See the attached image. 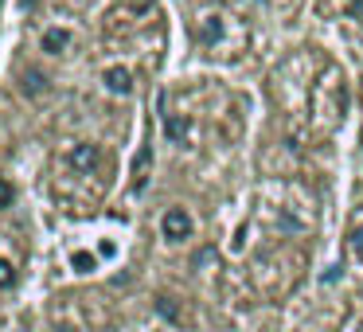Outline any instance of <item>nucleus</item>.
<instances>
[{"instance_id":"1","label":"nucleus","mask_w":363,"mask_h":332,"mask_svg":"<svg viewBox=\"0 0 363 332\" xmlns=\"http://www.w3.org/2000/svg\"><path fill=\"white\" fill-rule=\"evenodd\" d=\"M223 40H227V16H219V12L199 16V24H196V43L199 48H219Z\"/></svg>"},{"instance_id":"2","label":"nucleus","mask_w":363,"mask_h":332,"mask_svg":"<svg viewBox=\"0 0 363 332\" xmlns=\"http://www.w3.org/2000/svg\"><path fill=\"white\" fill-rule=\"evenodd\" d=\"M160 231H164L168 243H180V238L191 235V215L184 211V207H168L164 219H160Z\"/></svg>"},{"instance_id":"3","label":"nucleus","mask_w":363,"mask_h":332,"mask_svg":"<svg viewBox=\"0 0 363 332\" xmlns=\"http://www.w3.org/2000/svg\"><path fill=\"white\" fill-rule=\"evenodd\" d=\"M102 87L110 90V94H118V98H129L133 94V71H129V67H106Z\"/></svg>"},{"instance_id":"4","label":"nucleus","mask_w":363,"mask_h":332,"mask_svg":"<svg viewBox=\"0 0 363 332\" xmlns=\"http://www.w3.org/2000/svg\"><path fill=\"white\" fill-rule=\"evenodd\" d=\"M98 165H102V149H98V145L82 141V145H74V149H71V168H74V172H94Z\"/></svg>"},{"instance_id":"5","label":"nucleus","mask_w":363,"mask_h":332,"mask_svg":"<svg viewBox=\"0 0 363 332\" xmlns=\"http://www.w3.org/2000/svg\"><path fill=\"white\" fill-rule=\"evenodd\" d=\"M160 129H164V137L172 145H184V141H188V133H191V126H188L184 114H164V118H160Z\"/></svg>"},{"instance_id":"6","label":"nucleus","mask_w":363,"mask_h":332,"mask_svg":"<svg viewBox=\"0 0 363 332\" xmlns=\"http://www.w3.org/2000/svg\"><path fill=\"white\" fill-rule=\"evenodd\" d=\"M149 172H152V149L145 145L141 157L133 160V192H145V188H149Z\"/></svg>"},{"instance_id":"7","label":"nucleus","mask_w":363,"mask_h":332,"mask_svg":"<svg viewBox=\"0 0 363 332\" xmlns=\"http://www.w3.org/2000/svg\"><path fill=\"white\" fill-rule=\"evenodd\" d=\"M67 43H71V35H67L63 28H48V32H43V40H40V48L48 51V55H63Z\"/></svg>"},{"instance_id":"8","label":"nucleus","mask_w":363,"mask_h":332,"mask_svg":"<svg viewBox=\"0 0 363 332\" xmlns=\"http://www.w3.org/2000/svg\"><path fill=\"white\" fill-rule=\"evenodd\" d=\"M43 90H48V79H43L40 71H24V94L35 98V94H43Z\"/></svg>"},{"instance_id":"9","label":"nucleus","mask_w":363,"mask_h":332,"mask_svg":"<svg viewBox=\"0 0 363 332\" xmlns=\"http://www.w3.org/2000/svg\"><path fill=\"white\" fill-rule=\"evenodd\" d=\"M347 250H352V258L363 262V223H355V227L347 231Z\"/></svg>"},{"instance_id":"10","label":"nucleus","mask_w":363,"mask_h":332,"mask_svg":"<svg viewBox=\"0 0 363 332\" xmlns=\"http://www.w3.org/2000/svg\"><path fill=\"white\" fill-rule=\"evenodd\" d=\"M12 282H16V266L9 258H0V289H9Z\"/></svg>"},{"instance_id":"11","label":"nucleus","mask_w":363,"mask_h":332,"mask_svg":"<svg viewBox=\"0 0 363 332\" xmlns=\"http://www.w3.org/2000/svg\"><path fill=\"white\" fill-rule=\"evenodd\" d=\"M157 309H160V316H172V321L180 316V309H176V301H172V297H160V301H157Z\"/></svg>"},{"instance_id":"12","label":"nucleus","mask_w":363,"mask_h":332,"mask_svg":"<svg viewBox=\"0 0 363 332\" xmlns=\"http://www.w3.org/2000/svg\"><path fill=\"white\" fill-rule=\"evenodd\" d=\"M71 262H74V266H79V274H90V270H94V258H90V254H82V250L74 254Z\"/></svg>"},{"instance_id":"13","label":"nucleus","mask_w":363,"mask_h":332,"mask_svg":"<svg viewBox=\"0 0 363 332\" xmlns=\"http://www.w3.org/2000/svg\"><path fill=\"white\" fill-rule=\"evenodd\" d=\"M9 204H12V184L0 180V207H9Z\"/></svg>"},{"instance_id":"14","label":"nucleus","mask_w":363,"mask_h":332,"mask_svg":"<svg viewBox=\"0 0 363 332\" xmlns=\"http://www.w3.org/2000/svg\"><path fill=\"white\" fill-rule=\"evenodd\" d=\"M157 0H129V9H137V12H149Z\"/></svg>"}]
</instances>
